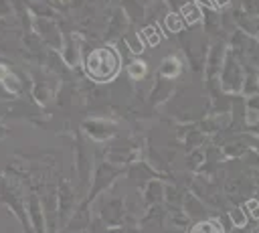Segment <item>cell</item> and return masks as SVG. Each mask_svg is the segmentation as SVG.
<instances>
[{"label": "cell", "mask_w": 259, "mask_h": 233, "mask_svg": "<svg viewBox=\"0 0 259 233\" xmlns=\"http://www.w3.org/2000/svg\"><path fill=\"white\" fill-rule=\"evenodd\" d=\"M85 67L95 81H109L119 69V57L113 49H95L89 53Z\"/></svg>", "instance_id": "cell-1"}, {"label": "cell", "mask_w": 259, "mask_h": 233, "mask_svg": "<svg viewBox=\"0 0 259 233\" xmlns=\"http://www.w3.org/2000/svg\"><path fill=\"white\" fill-rule=\"evenodd\" d=\"M188 233H223V231L214 221H202V223H196Z\"/></svg>", "instance_id": "cell-2"}, {"label": "cell", "mask_w": 259, "mask_h": 233, "mask_svg": "<svg viewBox=\"0 0 259 233\" xmlns=\"http://www.w3.org/2000/svg\"><path fill=\"white\" fill-rule=\"evenodd\" d=\"M182 12L186 14V20H188V22H194V20H198V18H200L198 8H196V6H192V4H188V6H186Z\"/></svg>", "instance_id": "cell-3"}, {"label": "cell", "mask_w": 259, "mask_h": 233, "mask_svg": "<svg viewBox=\"0 0 259 233\" xmlns=\"http://www.w3.org/2000/svg\"><path fill=\"white\" fill-rule=\"evenodd\" d=\"M144 34H146V38H148L152 45H156V43H158V38H160V36H158V32H156L154 28H146V30H144Z\"/></svg>", "instance_id": "cell-4"}, {"label": "cell", "mask_w": 259, "mask_h": 233, "mask_svg": "<svg viewBox=\"0 0 259 233\" xmlns=\"http://www.w3.org/2000/svg\"><path fill=\"white\" fill-rule=\"evenodd\" d=\"M180 24H182V22H180V18H178V16H174V14H172V16H168V26H170L172 30H178V28H180Z\"/></svg>", "instance_id": "cell-5"}, {"label": "cell", "mask_w": 259, "mask_h": 233, "mask_svg": "<svg viewBox=\"0 0 259 233\" xmlns=\"http://www.w3.org/2000/svg\"><path fill=\"white\" fill-rule=\"evenodd\" d=\"M130 73H132V75H142V73H144V65H142V63L130 65Z\"/></svg>", "instance_id": "cell-6"}, {"label": "cell", "mask_w": 259, "mask_h": 233, "mask_svg": "<svg viewBox=\"0 0 259 233\" xmlns=\"http://www.w3.org/2000/svg\"><path fill=\"white\" fill-rule=\"evenodd\" d=\"M233 221H235L237 225H243V223H245V217H243V213H241L239 209L233 211Z\"/></svg>", "instance_id": "cell-7"}]
</instances>
